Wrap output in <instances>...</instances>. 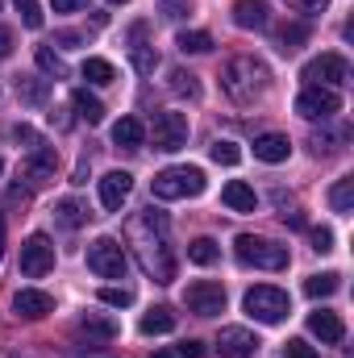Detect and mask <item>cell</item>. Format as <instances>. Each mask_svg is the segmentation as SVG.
<instances>
[{
	"label": "cell",
	"instance_id": "cell-1",
	"mask_svg": "<svg viewBox=\"0 0 354 358\" xmlns=\"http://www.w3.org/2000/svg\"><path fill=\"white\" fill-rule=\"evenodd\" d=\"M129 246H134L142 271L155 275V283H171L176 279V250L167 242V217L159 208H146L142 217L129 221Z\"/></svg>",
	"mask_w": 354,
	"mask_h": 358
},
{
	"label": "cell",
	"instance_id": "cell-2",
	"mask_svg": "<svg viewBox=\"0 0 354 358\" xmlns=\"http://www.w3.org/2000/svg\"><path fill=\"white\" fill-rule=\"evenodd\" d=\"M221 88H225V96H229L234 104H255L267 92V67L259 59L238 55V59H229V63L221 67Z\"/></svg>",
	"mask_w": 354,
	"mask_h": 358
},
{
	"label": "cell",
	"instance_id": "cell-3",
	"mask_svg": "<svg viewBox=\"0 0 354 358\" xmlns=\"http://www.w3.org/2000/svg\"><path fill=\"white\" fill-rule=\"evenodd\" d=\"M234 255L242 267H259V271H283L288 267V246L271 242V238H255V234H242L234 242Z\"/></svg>",
	"mask_w": 354,
	"mask_h": 358
},
{
	"label": "cell",
	"instance_id": "cell-4",
	"mask_svg": "<svg viewBox=\"0 0 354 358\" xmlns=\"http://www.w3.org/2000/svg\"><path fill=\"white\" fill-rule=\"evenodd\" d=\"M242 304H246V313H250L255 321H263V325H279V321L292 313V300H288V292H283V287H271V283L250 287Z\"/></svg>",
	"mask_w": 354,
	"mask_h": 358
},
{
	"label": "cell",
	"instance_id": "cell-5",
	"mask_svg": "<svg viewBox=\"0 0 354 358\" xmlns=\"http://www.w3.org/2000/svg\"><path fill=\"white\" fill-rule=\"evenodd\" d=\"M155 196L159 200H183V196H200L204 192V171L200 167H167L155 176Z\"/></svg>",
	"mask_w": 354,
	"mask_h": 358
},
{
	"label": "cell",
	"instance_id": "cell-6",
	"mask_svg": "<svg viewBox=\"0 0 354 358\" xmlns=\"http://www.w3.org/2000/svg\"><path fill=\"white\" fill-rule=\"evenodd\" d=\"M300 80H304V84H313V88H338V84H346V80H351V63H346L342 55H321V59L304 63Z\"/></svg>",
	"mask_w": 354,
	"mask_h": 358
},
{
	"label": "cell",
	"instance_id": "cell-7",
	"mask_svg": "<svg viewBox=\"0 0 354 358\" xmlns=\"http://www.w3.org/2000/svg\"><path fill=\"white\" fill-rule=\"evenodd\" d=\"M296 113L304 117V121H330V117H338L342 113V96L334 88H309L296 96Z\"/></svg>",
	"mask_w": 354,
	"mask_h": 358
},
{
	"label": "cell",
	"instance_id": "cell-8",
	"mask_svg": "<svg viewBox=\"0 0 354 358\" xmlns=\"http://www.w3.org/2000/svg\"><path fill=\"white\" fill-rule=\"evenodd\" d=\"M88 267L100 275V279H121L125 275V250L117 238H96L88 246Z\"/></svg>",
	"mask_w": 354,
	"mask_h": 358
},
{
	"label": "cell",
	"instance_id": "cell-9",
	"mask_svg": "<svg viewBox=\"0 0 354 358\" xmlns=\"http://www.w3.org/2000/svg\"><path fill=\"white\" fill-rule=\"evenodd\" d=\"M46 271H55V246L46 234H29L21 242V275L25 279H42Z\"/></svg>",
	"mask_w": 354,
	"mask_h": 358
},
{
	"label": "cell",
	"instance_id": "cell-10",
	"mask_svg": "<svg viewBox=\"0 0 354 358\" xmlns=\"http://www.w3.org/2000/svg\"><path fill=\"white\" fill-rule=\"evenodd\" d=\"M150 138H155V150H167V155L183 150L187 146V117L183 113H159L150 125Z\"/></svg>",
	"mask_w": 354,
	"mask_h": 358
},
{
	"label": "cell",
	"instance_id": "cell-11",
	"mask_svg": "<svg viewBox=\"0 0 354 358\" xmlns=\"http://www.w3.org/2000/svg\"><path fill=\"white\" fill-rule=\"evenodd\" d=\"M183 304H187L196 317H217V313H225V287L213 283V279H200V283H192V287L183 292Z\"/></svg>",
	"mask_w": 354,
	"mask_h": 358
},
{
	"label": "cell",
	"instance_id": "cell-12",
	"mask_svg": "<svg viewBox=\"0 0 354 358\" xmlns=\"http://www.w3.org/2000/svg\"><path fill=\"white\" fill-rule=\"evenodd\" d=\"M59 171V155H55V146H34L29 150V159H25V167H21V176L29 179L34 187H46L50 179Z\"/></svg>",
	"mask_w": 354,
	"mask_h": 358
},
{
	"label": "cell",
	"instance_id": "cell-13",
	"mask_svg": "<svg viewBox=\"0 0 354 358\" xmlns=\"http://www.w3.org/2000/svg\"><path fill=\"white\" fill-rule=\"evenodd\" d=\"M13 308H17V317H25V321H42V317L55 313V296H50V292H38V287H21V292L13 296Z\"/></svg>",
	"mask_w": 354,
	"mask_h": 358
},
{
	"label": "cell",
	"instance_id": "cell-14",
	"mask_svg": "<svg viewBox=\"0 0 354 358\" xmlns=\"http://www.w3.org/2000/svg\"><path fill=\"white\" fill-rule=\"evenodd\" d=\"M217 346H221V355L225 358H250L263 342H259L250 329H242V325H225L221 338H217Z\"/></svg>",
	"mask_w": 354,
	"mask_h": 358
},
{
	"label": "cell",
	"instance_id": "cell-15",
	"mask_svg": "<svg viewBox=\"0 0 354 358\" xmlns=\"http://www.w3.org/2000/svg\"><path fill=\"white\" fill-rule=\"evenodd\" d=\"M129 192H134V176H129V171H108V176L100 179V204H104L108 213H117Z\"/></svg>",
	"mask_w": 354,
	"mask_h": 358
},
{
	"label": "cell",
	"instance_id": "cell-16",
	"mask_svg": "<svg viewBox=\"0 0 354 358\" xmlns=\"http://www.w3.org/2000/svg\"><path fill=\"white\" fill-rule=\"evenodd\" d=\"M229 17H234L238 29H263L267 21H271V4L267 0H234Z\"/></svg>",
	"mask_w": 354,
	"mask_h": 358
},
{
	"label": "cell",
	"instance_id": "cell-17",
	"mask_svg": "<svg viewBox=\"0 0 354 358\" xmlns=\"http://www.w3.org/2000/svg\"><path fill=\"white\" fill-rule=\"evenodd\" d=\"M309 329L325 342V346H338L342 338H346V325H342V317L338 313H330V308H317L313 317H309Z\"/></svg>",
	"mask_w": 354,
	"mask_h": 358
},
{
	"label": "cell",
	"instance_id": "cell-18",
	"mask_svg": "<svg viewBox=\"0 0 354 358\" xmlns=\"http://www.w3.org/2000/svg\"><path fill=\"white\" fill-rule=\"evenodd\" d=\"M221 200H225V208H234V213H255V208H259L255 187L242 183V179H229V183L221 187Z\"/></svg>",
	"mask_w": 354,
	"mask_h": 358
},
{
	"label": "cell",
	"instance_id": "cell-19",
	"mask_svg": "<svg viewBox=\"0 0 354 358\" xmlns=\"http://www.w3.org/2000/svg\"><path fill=\"white\" fill-rule=\"evenodd\" d=\"M292 155V142L283 138V134H259L255 138V159H263V163H283Z\"/></svg>",
	"mask_w": 354,
	"mask_h": 358
},
{
	"label": "cell",
	"instance_id": "cell-20",
	"mask_svg": "<svg viewBox=\"0 0 354 358\" xmlns=\"http://www.w3.org/2000/svg\"><path fill=\"white\" fill-rule=\"evenodd\" d=\"M304 42H309V25H304V21H288V25L275 29V50H283V55L300 50Z\"/></svg>",
	"mask_w": 354,
	"mask_h": 358
},
{
	"label": "cell",
	"instance_id": "cell-21",
	"mask_svg": "<svg viewBox=\"0 0 354 358\" xmlns=\"http://www.w3.org/2000/svg\"><path fill=\"white\" fill-rule=\"evenodd\" d=\"M113 142H117V146H129V150H138V146L146 142V125H142L138 117H121V121L113 125Z\"/></svg>",
	"mask_w": 354,
	"mask_h": 358
},
{
	"label": "cell",
	"instance_id": "cell-22",
	"mask_svg": "<svg viewBox=\"0 0 354 358\" xmlns=\"http://www.w3.org/2000/svg\"><path fill=\"white\" fill-rule=\"evenodd\" d=\"M55 221H59L63 229H80V225L88 221V208H84L80 200H71V196H67V200H59V204H55Z\"/></svg>",
	"mask_w": 354,
	"mask_h": 358
},
{
	"label": "cell",
	"instance_id": "cell-23",
	"mask_svg": "<svg viewBox=\"0 0 354 358\" xmlns=\"http://www.w3.org/2000/svg\"><path fill=\"white\" fill-rule=\"evenodd\" d=\"M138 329H142L146 338H155V334H171V329H176V313H171V308H150V313L138 321Z\"/></svg>",
	"mask_w": 354,
	"mask_h": 358
},
{
	"label": "cell",
	"instance_id": "cell-24",
	"mask_svg": "<svg viewBox=\"0 0 354 358\" xmlns=\"http://www.w3.org/2000/svg\"><path fill=\"white\" fill-rule=\"evenodd\" d=\"M71 104H76L80 121H88V125H100V121H104V104H100L96 96H88V88L76 92V96H71Z\"/></svg>",
	"mask_w": 354,
	"mask_h": 358
},
{
	"label": "cell",
	"instance_id": "cell-25",
	"mask_svg": "<svg viewBox=\"0 0 354 358\" xmlns=\"http://www.w3.org/2000/svg\"><path fill=\"white\" fill-rule=\"evenodd\" d=\"M80 334H84L88 342H113V338H117V325L104 321V317H84V321H80Z\"/></svg>",
	"mask_w": 354,
	"mask_h": 358
},
{
	"label": "cell",
	"instance_id": "cell-26",
	"mask_svg": "<svg viewBox=\"0 0 354 358\" xmlns=\"http://www.w3.org/2000/svg\"><path fill=\"white\" fill-rule=\"evenodd\" d=\"M330 208H334V213H342V217L354 208V179L351 176L338 179V183L330 187Z\"/></svg>",
	"mask_w": 354,
	"mask_h": 358
},
{
	"label": "cell",
	"instance_id": "cell-27",
	"mask_svg": "<svg viewBox=\"0 0 354 358\" xmlns=\"http://www.w3.org/2000/svg\"><path fill=\"white\" fill-rule=\"evenodd\" d=\"M217 242L213 238H196V242H187V259L196 263V267H208V263H217Z\"/></svg>",
	"mask_w": 354,
	"mask_h": 358
},
{
	"label": "cell",
	"instance_id": "cell-28",
	"mask_svg": "<svg viewBox=\"0 0 354 358\" xmlns=\"http://www.w3.org/2000/svg\"><path fill=\"white\" fill-rule=\"evenodd\" d=\"M334 292H338V275H334V271H325V275H309V279H304V296H313V300L334 296Z\"/></svg>",
	"mask_w": 354,
	"mask_h": 358
},
{
	"label": "cell",
	"instance_id": "cell-29",
	"mask_svg": "<svg viewBox=\"0 0 354 358\" xmlns=\"http://www.w3.org/2000/svg\"><path fill=\"white\" fill-rule=\"evenodd\" d=\"M84 80L96 84V88H104V84H113V80H117V71H113V63H108V59H88V63H84Z\"/></svg>",
	"mask_w": 354,
	"mask_h": 358
},
{
	"label": "cell",
	"instance_id": "cell-30",
	"mask_svg": "<svg viewBox=\"0 0 354 358\" xmlns=\"http://www.w3.org/2000/svg\"><path fill=\"white\" fill-rule=\"evenodd\" d=\"M176 46L183 50V55H204V50H213V38H208L204 29H192V34L183 29V34L176 38Z\"/></svg>",
	"mask_w": 354,
	"mask_h": 358
},
{
	"label": "cell",
	"instance_id": "cell-31",
	"mask_svg": "<svg viewBox=\"0 0 354 358\" xmlns=\"http://www.w3.org/2000/svg\"><path fill=\"white\" fill-rule=\"evenodd\" d=\"M34 59H38V67H42L46 76H55V80H67V63H63V59H59L50 46H38V55H34Z\"/></svg>",
	"mask_w": 354,
	"mask_h": 358
},
{
	"label": "cell",
	"instance_id": "cell-32",
	"mask_svg": "<svg viewBox=\"0 0 354 358\" xmlns=\"http://www.w3.org/2000/svg\"><path fill=\"white\" fill-rule=\"evenodd\" d=\"M208 155H213V163H221V167H238V163H242V150H238L234 142H213Z\"/></svg>",
	"mask_w": 354,
	"mask_h": 358
},
{
	"label": "cell",
	"instance_id": "cell-33",
	"mask_svg": "<svg viewBox=\"0 0 354 358\" xmlns=\"http://www.w3.org/2000/svg\"><path fill=\"white\" fill-rule=\"evenodd\" d=\"M13 4H17V13L29 29H42V4L38 0H13Z\"/></svg>",
	"mask_w": 354,
	"mask_h": 358
},
{
	"label": "cell",
	"instance_id": "cell-34",
	"mask_svg": "<svg viewBox=\"0 0 354 358\" xmlns=\"http://www.w3.org/2000/svg\"><path fill=\"white\" fill-rule=\"evenodd\" d=\"M134 67H138L142 76H150V71L159 67V55H155V46H134Z\"/></svg>",
	"mask_w": 354,
	"mask_h": 358
},
{
	"label": "cell",
	"instance_id": "cell-35",
	"mask_svg": "<svg viewBox=\"0 0 354 358\" xmlns=\"http://www.w3.org/2000/svg\"><path fill=\"white\" fill-rule=\"evenodd\" d=\"M208 350H204V342H179V346H171V350H163L159 358H204Z\"/></svg>",
	"mask_w": 354,
	"mask_h": 358
},
{
	"label": "cell",
	"instance_id": "cell-36",
	"mask_svg": "<svg viewBox=\"0 0 354 358\" xmlns=\"http://www.w3.org/2000/svg\"><path fill=\"white\" fill-rule=\"evenodd\" d=\"M171 88L179 92V96H200V84H196V76H187V71H171Z\"/></svg>",
	"mask_w": 354,
	"mask_h": 358
},
{
	"label": "cell",
	"instance_id": "cell-37",
	"mask_svg": "<svg viewBox=\"0 0 354 358\" xmlns=\"http://www.w3.org/2000/svg\"><path fill=\"white\" fill-rule=\"evenodd\" d=\"M100 300L113 304V308H129V304H134V292H129V287H104Z\"/></svg>",
	"mask_w": 354,
	"mask_h": 358
},
{
	"label": "cell",
	"instance_id": "cell-38",
	"mask_svg": "<svg viewBox=\"0 0 354 358\" xmlns=\"http://www.w3.org/2000/svg\"><path fill=\"white\" fill-rule=\"evenodd\" d=\"M17 92H21L29 104H42V100H46V80H21Z\"/></svg>",
	"mask_w": 354,
	"mask_h": 358
},
{
	"label": "cell",
	"instance_id": "cell-39",
	"mask_svg": "<svg viewBox=\"0 0 354 358\" xmlns=\"http://www.w3.org/2000/svg\"><path fill=\"white\" fill-rule=\"evenodd\" d=\"M309 238H313V250H317V255H325V250H334V229H325V225H321V229H313Z\"/></svg>",
	"mask_w": 354,
	"mask_h": 358
},
{
	"label": "cell",
	"instance_id": "cell-40",
	"mask_svg": "<svg viewBox=\"0 0 354 358\" xmlns=\"http://www.w3.org/2000/svg\"><path fill=\"white\" fill-rule=\"evenodd\" d=\"M283 358H317V350H313L309 342H300V338H292V342L283 346Z\"/></svg>",
	"mask_w": 354,
	"mask_h": 358
},
{
	"label": "cell",
	"instance_id": "cell-41",
	"mask_svg": "<svg viewBox=\"0 0 354 358\" xmlns=\"http://www.w3.org/2000/svg\"><path fill=\"white\" fill-rule=\"evenodd\" d=\"M292 8H300V13H309V17H317V13H325L330 8V0H288Z\"/></svg>",
	"mask_w": 354,
	"mask_h": 358
},
{
	"label": "cell",
	"instance_id": "cell-42",
	"mask_svg": "<svg viewBox=\"0 0 354 358\" xmlns=\"http://www.w3.org/2000/svg\"><path fill=\"white\" fill-rule=\"evenodd\" d=\"M13 138H17V142H29V150H34V146H42V142H38V134H34L29 125H13Z\"/></svg>",
	"mask_w": 354,
	"mask_h": 358
},
{
	"label": "cell",
	"instance_id": "cell-43",
	"mask_svg": "<svg viewBox=\"0 0 354 358\" xmlns=\"http://www.w3.org/2000/svg\"><path fill=\"white\" fill-rule=\"evenodd\" d=\"M8 55H13V29L0 25V59H8Z\"/></svg>",
	"mask_w": 354,
	"mask_h": 358
},
{
	"label": "cell",
	"instance_id": "cell-44",
	"mask_svg": "<svg viewBox=\"0 0 354 358\" xmlns=\"http://www.w3.org/2000/svg\"><path fill=\"white\" fill-rule=\"evenodd\" d=\"M55 4V13H76V8H84L88 0H50Z\"/></svg>",
	"mask_w": 354,
	"mask_h": 358
},
{
	"label": "cell",
	"instance_id": "cell-45",
	"mask_svg": "<svg viewBox=\"0 0 354 358\" xmlns=\"http://www.w3.org/2000/svg\"><path fill=\"white\" fill-rule=\"evenodd\" d=\"M71 183H88V163H80V167H76V179H71Z\"/></svg>",
	"mask_w": 354,
	"mask_h": 358
},
{
	"label": "cell",
	"instance_id": "cell-46",
	"mask_svg": "<svg viewBox=\"0 0 354 358\" xmlns=\"http://www.w3.org/2000/svg\"><path fill=\"white\" fill-rule=\"evenodd\" d=\"M0 259H4V213H0Z\"/></svg>",
	"mask_w": 354,
	"mask_h": 358
},
{
	"label": "cell",
	"instance_id": "cell-47",
	"mask_svg": "<svg viewBox=\"0 0 354 358\" xmlns=\"http://www.w3.org/2000/svg\"><path fill=\"white\" fill-rule=\"evenodd\" d=\"M113 4H125V0H113Z\"/></svg>",
	"mask_w": 354,
	"mask_h": 358
},
{
	"label": "cell",
	"instance_id": "cell-48",
	"mask_svg": "<svg viewBox=\"0 0 354 358\" xmlns=\"http://www.w3.org/2000/svg\"><path fill=\"white\" fill-rule=\"evenodd\" d=\"M0 171H4V159H0Z\"/></svg>",
	"mask_w": 354,
	"mask_h": 358
},
{
	"label": "cell",
	"instance_id": "cell-49",
	"mask_svg": "<svg viewBox=\"0 0 354 358\" xmlns=\"http://www.w3.org/2000/svg\"><path fill=\"white\" fill-rule=\"evenodd\" d=\"M88 358H100V355H88Z\"/></svg>",
	"mask_w": 354,
	"mask_h": 358
},
{
	"label": "cell",
	"instance_id": "cell-50",
	"mask_svg": "<svg viewBox=\"0 0 354 358\" xmlns=\"http://www.w3.org/2000/svg\"><path fill=\"white\" fill-rule=\"evenodd\" d=\"M0 358H8V355H0Z\"/></svg>",
	"mask_w": 354,
	"mask_h": 358
}]
</instances>
